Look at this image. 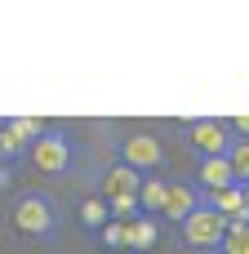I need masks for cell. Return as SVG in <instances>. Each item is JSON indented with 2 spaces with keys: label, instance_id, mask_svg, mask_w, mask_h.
I'll return each instance as SVG.
<instances>
[{
  "label": "cell",
  "instance_id": "7",
  "mask_svg": "<svg viewBox=\"0 0 249 254\" xmlns=\"http://www.w3.org/2000/svg\"><path fill=\"white\" fill-rule=\"evenodd\" d=\"M138 188H143V174H138L134 165L116 161V165H107V170H102V201H116V196H138Z\"/></svg>",
  "mask_w": 249,
  "mask_h": 254
},
{
  "label": "cell",
  "instance_id": "17",
  "mask_svg": "<svg viewBox=\"0 0 249 254\" xmlns=\"http://www.w3.org/2000/svg\"><path fill=\"white\" fill-rule=\"evenodd\" d=\"M227 129H232L236 138H249V112H236V116L227 121Z\"/></svg>",
  "mask_w": 249,
  "mask_h": 254
},
{
  "label": "cell",
  "instance_id": "5",
  "mask_svg": "<svg viewBox=\"0 0 249 254\" xmlns=\"http://www.w3.org/2000/svg\"><path fill=\"white\" fill-rule=\"evenodd\" d=\"M120 161L134 165L138 174H160V170H165V143H160L156 134L138 129V134H129V138L120 143Z\"/></svg>",
  "mask_w": 249,
  "mask_h": 254
},
{
  "label": "cell",
  "instance_id": "21",
  "mask_svg": "<svg viewBox=\"0 0 249 254\" xmlns=\"http://www.w3.org/2000/svg\"><path fill=\"white\" fill-rule=\"evenodd\" d=\"M0 134H4V116H0Z\"/></svg>",
  "mask_w": 249,
  "mask_h": 254
},
{
  "label": "cell",
  "instance_id": "1",
  "mask_svg": "<svg viewBox=\"0 0 249 254\" xmlns=\"http://www.w3.org/2000/svg\"><path fill=\"white\" fill-rule=\"evenodd\" d=\"M9 223H13L27 241H58V232H62V210H58L53 192H45V188H22V192H13Z\"/></svg>",
  "mask_w": 249,
  "mask_h": 254
},
{
  "label": "cell",
  "instance_id": "22",
  "mask_svg": "<svg viewBox=\"0 0 249 254\" xmlns=\"http://www.w3.org/2000/svg\"><path fill=\"white\" fill-rule=\"evenodd\" d=\"M120 254H134V250H120Z\"/></svg>",
  "mask_w": 249,
  "mask_h": 254
},
{
  "label": "cell",
  "instance_id": "3",
  "mask_svg": "<svg viewBox=\"0 0 249 254\" xmlns=\"http://www.w3.org/2000/svg\"><path fill=\"white\" fill-rule=\"evenodd\" d=\"M27 161H31L40 174H67V170H71V138H67L62 129H45V134L31 143Z\"/></svg>",
  "mask_w": 249,
  "mask_h": 254
},
{
  "label": "cell",
  "instance_id": "13",
  "mask_svg": "<svg viewBox=\"0 0 249 254\" xmlns=\"http://www.w3.org/2000/svg\"><path fill=\"white\" fill-rule=\"evenodd\" d=\"M227 165H232V179H236V183H249V138H236V143H232Z\"/></svg>",
  "mask_w": 249,
  "mask_h": 254
},
{
  "label": "cell",
  "instance_id": "16",
  "mask_svg": "<svg viewBox=\"0 0 249 254\" xmlns=\"http://www.w3.org/2000/svg\"><path fill=\"white\" fill-rule=\"evenodd\" d=\"M98 237H102V246H107L111 254L129 250V223H116V219H111V223H107V228H102Z\"/></svg>",
  "mask_w": 249,
  "mask_h": 254
},
{
  "label": "cell",
  "instance_id": "4",
  "mask_svg": "<svg viewBox=\"0 0 249 254\" xmlns=\"http://www.w3.org/2000/svg\"><path fill=\"white\" fill-rule=\"evenodd\" d=\"M187 143H192V152H196V156H227V152H232V143H236V134L227 129V121L200 116V121H192V125H187Z\"/></svg>",
  "mask_w": 249,
  "mask_h": 254
},
{
  "label": "cell",
  "instance_id": "12",
  "mask_svg": "<svg viewBox=\"0 0 249 254\" xmlns=\"http://www.w3.org/2000/svg\"><path fill=\"white\" fill-rule=\"evenodd\" d=\"M214 254H249V223H227V237Z\"/></svg>",
  "mask_w": 249,
  "mask_h": 254
},
{
  "label": "cell",
  "instance_id": "19",
  "mask_svg": "<svg viewBox=\"0 0 249 254\" xmlns=\"http://www.w3.org/2000/svg\"><path fill=\"white\" fill-rule=\"evenodd\" d=\"M9 179H13V170H4V174H0V192L9 188Z\"/></svg>",
  "mask_w": 249,
  "mask_h": 254
},
{
  "label": "cell",
  "instance_id": "8",
  "mask_svg": "<svg viewBox=\"0 0 249 254\" xmlns=\"http://www.w3.org/2000/svg\"><path fill=\"white\" fill-rule=\"evenodd\" d=\"M236 179H232V165H227V156H200V165H196V188L200 192H223V188H232Z\"/></svg>",
  "mask_w": 249,
  "mask_h": 254
},
{
  "label": "cell",
  "instance_id": "11",
  "mask_svg": "<svg viewBox=\"0 0 249 254\" xmlns=\"http://www.w3.org/2000/svg\"><path fill=\"white\" fill-rule=\"evenodd\" d=\"M156 241H160V219L143 214V219H134V223H129V250H134V254L151 250Z\"/></svg>",
  "mask_w": 249,
  "mask_h": 254
},
{
  "label": "cell",
  "instance_id": "14",
  "mask_svg": "<svg viewBox=\"0 0 249 254\" xmlns=\"http://www.w3.org/2000/svg\"><path fill=\"white\" fill-rule=\"evenodd\" d=\"M80 223H85V228H94V232H102V228L111 223L107 201H85V205H80Z\"/></svg>",
  "mask_w": 249,
  "mask_h": 254
},
{
  "label": "cell",
  "instance_id": "6",
  "mask_svg": "<svg viewBox=\"0 0 249 254\" xmlns=\"http://www.w3.org/2000/svg\"><path fill=\"white\" fill-rule=\"evenodd\" d=\"M45 129H49V125H45V121H36V116H9V121H4V134H0L4 156H9V161L27 156V152H31V143H36Z\"/></svg>",
  "mask_w": 249,
  "mask_h": 254
},
{
  "label": "cell",
  "instance_id": "2",
  "mask_svg": "<svg viewBox=\"0 0 249 254\" xmlns=\"http://www.w3.org/2000/svg\"><path fill=\"white\" fill-rule=\"evenodd\" d=\"M178 232H183V241L192 246V250H218L223 246V237H227V219L218 214V210H209V205H196L183 223H178Z\"/></svg>",
  "mask_w": 249,
  "mask_h": 254
},
{
  "label": "cell",
  "instance_id": "10",
  "mask_svg": "<svg viewBox=\"0 0 249 254\" xmlns=\"http://www.w3.org/2000/svg\"><path fill=\"white\" fill-rule=\"evenodd\" d=\"M196 205H200V188H196V183H183V179H169V205H165V219H169V223H183Z\"/></svg>",
  "mask_w": 249,
  "mask_h": 254
},
{
  "label": "cell",
  "instance_id": "20",
  "mask_svg": "<svg viewBox=\"0 0 249 254\" xmlns=\"http://www.w3.org/2000/svg\"><path fill=\"white\" fill-rule=\"evenodd\" d=\"M241 188H245V201H249V183H241Z\"/></svg>",
  "mask_w": 249,
  "mask_h": 254
},
{
  "label": "cell",
  "instance_id": "9",
  "mask_svg": "<svg viewBox=\"0 0 249 254\" xmlns=\"http://www.w3.org/2000/svg\"><path fill=\"white\" fill-rule=\"evenodd\" d=\"M138 205H143V214H151V219H165V205H169V179H165V174H143Z\"/></svg>",
  "mask_w": 249,
  "mask_h": 254
},
{
  "label": "cell",
  "instance_id": "18",
  "mask_svg": "<svg viewBox=\"0 0 249 254\" xmlns=\"http://www.w3.org/2000/svg\"><path fill=\"white\" fill-rule=\"evenodd\" d=\"M4 170H13V161H9V156H4V147H0V174H4Z\"/></svg>",
  "mask_w": 249,
  "mask_h": 254
},
{
  "label": "cell",
  "instance_id": "15",
  "mask_svg": "<svg viewBox=\"0 0 249 254\" xmlns=\"http://www.w3.org/2000/svg\"><path fill=\"white\" fill-rule=\"evenodd\" d=\"M107 210H111V219H116V223H134V219H143L138 196H116V201H107Z\"/></svg>",
  "mask_w": 249,
  "mask_h": 254
}]
</instances>
